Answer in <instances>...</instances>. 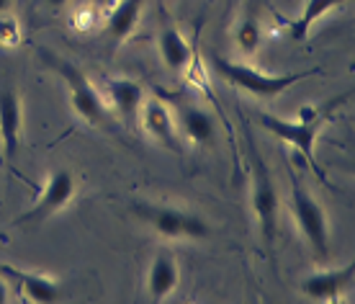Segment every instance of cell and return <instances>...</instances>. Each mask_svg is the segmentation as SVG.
I'll return each mask as SVG.
<instances>
[{"mask_svg":"<svg viewBox=\"0 0 355 304\" xmlns=\"http://www.w3.org/2000/svg\"><path fill=\"white\" fill-rule=\"evenodd\" d=\"M260 42H263V28H260L258 18L245 16L234 28V44L242 54H255Z\"/></svg>","mask_w":355,"mask_h":304,"instance_id":"cell-18","label":"cell"},{"mask_svg":"<svg viewBox=\"0 0 355 304\" xmlns=\"http://www.w3.org/2000/svg\"><path fill=\"white\" fill-rule=\"evenodd\" d=\"M42 60L46 62V67H52L64 81V85L70 90V103L75 108V114L85 119L88 124H103L106 121V108H103V101H101L96 85L90 83L88 75L78 65H72L70 60L57 57L52 52H42Z\"/></svg>","mask_w":355,"mask_h":304,"instance_id":"cell-3","label":"cell"},{"mask_svg":"<svg viewBox=\"0 0 355 304\" xmlns=\"http://www.w3.org/2000/svg\"><path fill=\"white\" fill-rule=\"evenodd\" d=\"M291 212L293 219L302 230L304 240L320 258H327L329 253V224L324 217V209L309 191L302 186L296 173H291Z\"/></svg>","mask_w":355,"mask_h":304,"instance_id":"cell-4","label":"cell"},{"mask_svg":"<svg viewBox=\"0 0 355 304\" xmlns=\"http://www.w3.org/2000/svg\"><path fill=\"white\" fill-rule=\"evenodd\" d=\"M355 273V263L345 266V269H332V271H320L314 276L304 278L302 292L311 302H340L345 289H350Z\"/></svg>","mask_w":355,"mask_h":304,"instance_id":"cell-9","label":"cell"},{"mask_svg":"<svg viewBox=\"0 0 355 304\" xmlns=\"http://www.w3.org/2000/svg\"><path fill=\"white\" fill-rule=\"evenodd\" d=\"M21 132H24V103L13 88L0 90V142L6 158L13 160L21 147Z\"/></svg>","mask_w":355,"mask_h":304,"instance_id":"cell-8","label":"cell"},{"mask_svg":"<svg viewBox=\"0 0 355 304\" xmlns=\"http://www.w3.org/2000/svg\"><path fill=\"white\" fill-rule=\"evenodd\" d=\"M21 42V24L10 13L0 16V47H16Z\"/></svg>","mask_w":355,"mask_h":304,"instance_id":"cell-19","label":"cell"},{"mask_svg":"<svg viewBox=\"0 0 355 304\" xmlns=\"http://www.w3.org/2000/svg\"><path fill=\"white\" fill-rule=\"evenodd\" d=\"M180 281V271H178V260L170 251H160L150 263L147 271V294L152 302H162L168 299L178 289Z\"/></svg>","mask_w":355,"mask_h":304,"instance_id":"cell-11","label":"cell"},{"mask_svg":"<svg viewBox=\"0 0 355 304\" xmlns=\"http://www.w3.org/2000/svg\"><path fill=\"white\" fill-rule=\"evenodd\" d=\"M157 47H160L162 62L168 65L173 72H183L188 65H191V57H193V52H191V44H188L186 36L180 34L178 28H173V26L162 28Z\"/></svg>","mask_w":355,"mask_h":304,"instance_id":"cell-14","label":"cell"},{"mask_svg":"<svg viewBox=\"0 0 355 304\" xmlns=\"http://www.w3.org/2000/svg\"><path fill=\"white\" fill-rule=\"evenodd\" d=\"M10 289H8V284H6V281H3V278H0V304H6L10 299Z\"/></svg>","mask_w":355,"mask_h":304,"instance_id":"cell-20","label":"cell"},{"mask_svg":"<svg viewBox=\"0 0 355 304\" xmlns=\"http://www.w3.org/2000/svg\"><path fill=\"white\" fill-rule=\"evenodd\" d=\"M72 194H75V178H72L70 170H54L52 176H49V180H46L42 196L36 199V204L18 222L21 224L44 222V219H49L57 212H62L64 206L70 204Z\"/></svg>","mask_w":355,"mask_h":304,"instance_id":"cell-7","label":"cell"},{"mask_svg":"<svg viewBox=\"0 0 355 304\" xmlns=\"http://www.w3.org/2000/svg\"><path fill=\"white\" fill-rule=\"evenodd\" d=\"M42 3H46L49 8H62V6H67V0H42Z\"/></svg>","mask_w":355,"mask_h":304,"instance_id":"cell-21","label":"cell"},{"mask_svg":"<svg viewBox=\"0 0 355 304\" xmlns=\"http://www.w3.org/2000/svg\"><path fill=\"white\" fill-rule=\"evenodd\" d=\"M142 124L147 129V135L155 137L160 144L170 147V150H178V129L175 121H173V114L165 101L160 99H150L142 108Z\"/></svg>","mask_w":355,"mask_h":304,"instance_id":"cell-12","label":"cell"},{"mask_svg":"<svg viewBox=\"0 0 355 304\" xmlns=\"http://www.w3.org/2000/svg\"><path fill=\"white\" fill-rule=\"evenodd\" d=\"M96 6H106V3H111V0H93Z\"/></svg>","mask_w":355,"mask_h":304,"instance_id":"cell-23","label":"cell"},{"mask_svg":"<svg viewBox=\"0 0 355 304\" xmlns=\"http://www.w3.org/2000/svg\"><path fill=\"white\" fill-rule=\"evenodd\" d=\"M252 162H255V170H252V212L258 219V230L266 251H273L275 230H278V191H275L266 162L260 160L258 155H252Z\"/></svg>","mask_w":355,"mask_h":304,"instance_id":"cell-6","label":"cell"},{"mask_svg":"<svg viewBox=\"0 0 355 304\" xmlns=\"http://www.w3.org/2000/svg\"><path fill=\"white\" fill-rule=\"evenodd\" d=\"M139 214L155 227V233L170 240H204L209 237V224L204 217L178 206H142Z\"/></svg>","mask_w":355,"mask_h":304,"instance_id":"cell-5","label":"cell"},{"mask_svg":"<svg viewBox=\"0 0 355 304\" xmlns=\"http://www.w3.org/2000/svg\"><path fill=\"white\" fill-rule=\"evenodd\" d=\"M214 70L222 75L224 81L234 85V88L245 90L255 99H275L286 90L296 85V83L306 81L311 75H320L322 70H306V72H288V75H270V72H260L255 67H250L245 62H234V60H227L222 54H214L211 57Z\"/></svg>","mask_w":355,"mask_h":304,"instance_id":"cell-2","label":"cell"},{"mask_svg":"<svg viewBox=\"0 0 355 304\" xmlns=\"http://www.w3.org/2000/svg\"><path fill=\"white\" fill-rule=\"evenodd\" d=\"M108 93H111V101L119 108V114L129 124H134L137 114L142 111V101H144L142 85L137 81H132V78H114V81H108Z\"/></svg>","mask_w":355,"mask_h":304,"instance_id":"cell-13","label":"cell"},{"mask_svg":"<svg viewBox=\"0 0 355 304\" xmlns=\"http://www.w3.org/2000/svg\"><path fill=\"white\" fill-rule=\"evenodd\" d=\"M8 10H10V0H0V16L8 13Z\"/></svg>","mask_w":355,"mask_h":304,"instance_id":"cell-22","label":"cell"},{"mask_svg":"<svg viewBox=\"0 0 355 304\" xmlns=\"http://www.w3.org/2000/svg\"><path fill=\"white\" fill-rule=\"evenodd\" d=\"M178 119H180V129L186 132V137L191 140V142L211 144L216 126H214V119L206 114L204 108L183 106L180 108V114H178Z\"/></svg>","mask_w":355,"mask_h":304,"instance_id":"cell-16","label":"cell"},{"mask_svg":"<svg viewBox=\"0 0 355 304\" xmlns=\"http://www.w3.org/2000/svg\"><path fill=\"white\" fill-rule=\"evenodd\" d=\"M0 276L10 278L16 292L26 302L34 304H49L60 299V287L54 284L52 278L42 276V273H31V271H21L13 266H0Z\"/></svg>","mask_w":355,"mask_h":304,"instance_id":"cell-10","label":"cell"},{"mask_svg":"<svg viewBox=\"0 0 355 304\" xmlns=\"http://www.w3.org/2000/svg\"><path fill=\"white\" fill-rule=\"evenodd\" d=\"M350 96H353V93L347 90V93L338 96V99L324 103V106H304L302 111H299V119H296V121H286V119H278V117H273V114H260V124L266 126L273 137L293 144L296 152L306 160V165L317 173V178L324 180L320 165L314 160V142H317V137H320L322 126L327 124L329 119H332V114H335L343 103L350 101Z\"/></svg>","mask_w":355,"mask_h":304,"instance_id":"cell-1","label":"cell"},{"mask_svg":"<svg viewBox=\"0 0 355 304\" xmlns=\"http://www.w3.org/2000/svg\"><path fill=\"white\" fill-rule=\"evenodd\" d=\"M142 3L144 0H119L114 6V10L108 13L106 21V31L114 42H124L126 36L137 28V21H139V13H142Z\"/></svg>","mask_w":355,"mask_h":304,"instance_id":"cell-15","label":"cell"},{"mask_svg":"<svg viewBox=\"0 0 355 304\" xmlns=\"http://www.w3.org/2000/svg\"><path fill=\"white\" fill-rule=\"evenodd\" d=\"M347 0H306L302 8V16L296 18L291 24V36L296 42H302L306 39V34L311 31V26L320 21L322 16H327L329 10L340 8V6H345Z\"/></svg>","mask_w":355,"mask_h":304,"instance_id":"cell-17","label":"cell"}]
</instances>
